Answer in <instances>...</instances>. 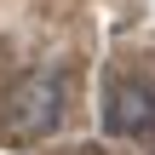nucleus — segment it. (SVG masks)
I'll return each mask as SVG.
<instances>
[{"instance_id": "obj_2", "label": "nucleus", "mask_w": 155, "mask_h": 155, "mask_svg": "<svg viewBox=\"0 0 155 155\" xmlns=\"http://www.w3.org/2000/svg\"><path fill=\"white\" fill-rule=\"evenodd\" d=\"M104 127L115 138H144L155 132V81H115L104 98Z\"/></svg>"}, {"instance_id": "obj_1", "label": "nucleus", "mask_w": 155, "mask_h": 155, "mask_svg": "<svg viewBox=\"0 0 155 155\" xmlns=\"http://www.w3.org/2000/svg\"><path fill=\"white\" fill-rule=\"evenodd\" d=\"M63 104H69V86H63V75H23L17 86H12V98L0 104V132L6 138H17V144H29V138H46L58 121H63Z\"/></svg>"}, {"instance_id": "obj_3", "label": "nucleus", "mask_w": 155, "mask_h": 155, "mask_svg": "<svg viewBox=\"0 0 155 155\" xmlns=\"http://www.w3.org/2000/svg\"><path fill=\"white\" fill-rule=\"evenodd\" d=\"M150 155H155V150H150Z\"/></svg>"}]
</instances>
